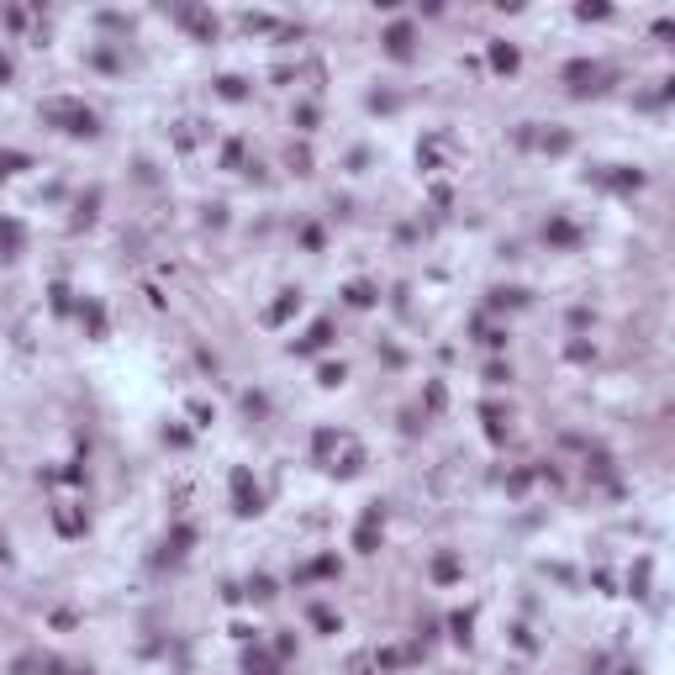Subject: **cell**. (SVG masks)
I'll return each instance as SVG.
<instances>
[{"label": "cell", "mask_w": 675, "mask_h": 675, "mask_svg": "<svg viewBox=\"0 0 675 675\" xmlns=\"http://www.w3.org/2000/svg\"><path fill=\"white\" fill-rule=\"evenodd\" d=\"M249 675H269V660H253L249 654Z\"/></svg>", "instance_id": "cell-15"}, {"label": "cell", "mask_w": 675, "mask_h": 675, "mask_svg": "<svg viewBox=\"0 0 675 675\" xmlns=\"http://www.w3.org/2000/svg\"><path fill=\"white\" fill-rule=\"evenodd\" d=\"M6 74H11V64H6V59H0V80H6Z\"/></svg>", "instance_id": "cell-16"}, {"label": "cell", "mask_w": 675, "mask_h": 675, "mask_svg": "<svg viewBox=\"0 0 675 675\" xmlns=\"http://www.w3.org/2000/svg\"><path fill=\"white\" fill-rule=\"evenodd\" d=\"M433 570H438V581H454V575H459V565H454V554H443V559H438Z\"/></svg>", "instance_id": "cell-12"}, {"label": "cell", "mask_w": 675, "mask_h": 675, "mask_svg": "<svg viewBox=\"0 0 675 675\" xmlns=\"http://www.w3.org/2000/svg\"><path fill=\"white\" fill-rule=\"evenodd\" d=\"M232 501H237V517H259V486L249 480V470H232Z\"/></svg>", "instance_id": "cell-2"}, {"label": "cell", "mask_w": 675, "mask_h": 675, "mask_svg": "<svg viewBox=\"0 0 675 675\" xmlns=\"http://www.w3.org/2000/svg\"><path fill=\"white\" fill-rule=\"evenodd\" d=\"M216 84H222L227 101H237V95H243V80H232V74H227V80H216Z\"/></svg>", "instance_id": "cell-13"}, {"label": "cell", "mask_w": 675, "mask_h": 675, "mask_svg": "<svg viewBox=\"0 0 675 675\" xmlns=\"http://www.w3.org/2000/svg\"><path fill=\"white\" fill-rule=\"evenodd\" d=\"M327 338H332V327H327V322H317V327H311V338H301V348L311 354V348H322Z\"/></svg>", "instance_id": "cell-8"}, {"label": "cell", "mask_w": 675, "mask_h": 675, "mask_svg": "<svg viewBox=\"0 0 675 675\" xmlns=\"http://www.w3.org/2000/svg\"><path fill=\"white\" fill-rule=\"evenodd\" d=\"M348 301H354V306H369V301H375V290H369L364 280H354V285H348Z\"/></svg>", "instance_id": "cell-9"}, {"label": "cell", "mask_w": 675, "mask_h": 675, "mask_svg": "<svg viewBox=\"0 0 675 675\" xmlns=\"http://www.w3.org/2000/svg\"><path fill=\"white\" fill-rule=\"evenodd\" d=\"M296 306H301V296H285L280 306H269V322H285V317H290V311H296Z\"/></svg>", "instance_id": "cell-10"}, {"label": "cell", "mask_w": 675, "mask_h": 675, "mask_svg": "<svg viewBox=\"0 0 675 675\" xmlns=\"http://www.w3.org/2000/svg\"><path fill=\"white\" fill-rule=\"evenodd\" d=\"M565 80H575V90H596V80H602V69L596 64H570Z\"/></svg>", "instance_id": "cell-4"}, {"label": "cell", "mask_w": 675, "mask_h": 675, "mask_svg": "<svg viewBox=\"0 0 675 675\" xmlns=\"http://www.w3.org/2000/svg\"><path fill=\"white\" fill-rule=\"evenodd\" d=\"M43 117L47 121H64V132H74V138H95V111H84L80 101H47L43 106Z\"/></svg>", "instance_id": "cell-1"}, {"label": "cell", "mask_w": 675, "mask_h": 675, "mask_svg": "<svg viewBox=\"0 0 675 675\" xmlns=\"http://www.w3.org/2000/svg\"><path fill=\"white\" fill-rule=\"evenodd\" d=\"M385 53H391V59H406V53H412V27H391V32H385Z\"/></svg>", "instance_id": "cell-3"}, {"label": "cell", "mask_w": 675, "mask_h": 675, "mask_svg": "<svg viewBox=\"0 0 675 675\" xmlns=\"http://www.w3.org/2000/svg\"><path fill=\"white\" fill-rule=\"evenodd\" d=\"M27 164V154H0V175H16Z\"/></svg>", "instance_id": "cell-11"}, {"label": "cell", "mask_w": 675, "mask_h": 675, "mask_svg": "<svg viewBox=\"0 0 675 675\" xmlns=\"http://www.w3.org/2000/svg\"><path fill=\"white\" fill-rule=\"evenodd\" d=\"M375 533H380V507H369L364 522H359V549H364V554L375 549Z\"/></svg>", "instance_id": "cell-5"}, {"label": "cell", "mask_w": 675, "mask_h": 675, "mask_svg": "<svg viewBox=\"0 0 675 675\" xmlns=\"http://www.w3.org/2000/svg\"><path fill=\"white\" fill-rule=\"evenodd\" d=\"M0 249H6V259H16V249H22V227L16 222H0Z\"/></svg>", "instance_id": "cell-6"}, {"label": "cell", "mask_w": 675, "mask_h": 675, "mask_svg": "<svg viewBox=\"0 0 675 675\" xmlns=\"http://www.w3.org/2000/svg\"><path fill=\"white\" fill-rule=\"evenodd\" d=\"M322 385H343V364H327V369H322Z\"/></svg>", "instance_id": "cell-14"}, {"label": "cell", "mask_w": 675, "mask_h": 675, "mask_svg": "<svg viewBox=\"0 0 675 675\" xmlns=\"http://www.w3.org/2000/svg\"><path fill=\"white\" fill-rule=\"evenodd\" d=\"M491 64H496V69H501V74H512V69H517V47H507V43H496V47H491Z\"/></svg>", "instance_id": "cell-7"}]
</instances>
